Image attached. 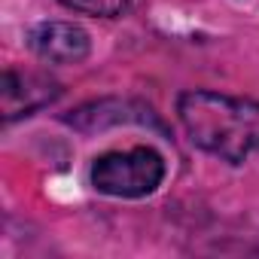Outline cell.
Returning <instances> with one entry per match:
<instances>
[{"label": "cell", "mask_w": 259, "mask_h": 259, "mask_svg": "<svg viewBox=\"0 0 259 259\" xmlns=\"http://www.w3.org/2000/svg\"><path fill=\"white\" fill-rule=\"evenodd\" d=\"M180 122L195 147L241 165L259 156V104L217 92H186Z\"/></svg>", "instance_id": "6da1fadb"}, {"label": "cell", "mask_w": 259, "mask_h": 259, "mask_svg": "<svg viewBox=\"0 0 259 259\" xmlns=\"http://www.w3.org/2000/svg\"><path fill=\"white\" fill-rule=\"evenodd\" d=\"M165 177V162L150 147H135L125 153H104L92 168V183L104 195L141 198L150 195Z\"/></svg>", "instance_id": "7a4b0ae2"}, {"label": "cell", "mask_w": 259, "mask_h": 259, "mask_svg": "<svg viewBox=\"0 0 259 259\" xmlns=\"http://www.w3.org/2000/svg\"><path fill=\"white\" fill-rule=\"evenodd\" d=\"M31 49L52 64H76L89 55V34L70 22H43L31 31Z\"/></svg>", "instance_id": "3957f363"}, {"label": "cell", "mask_w": 259, "mask_h": 259, "mask_svg": "<svg viewBox=\"0 0 259 259\" xmlns=\"http://www.w3.org/2000/svg\"><path fill=\"white\" fill-rule=\"evenodd\" d=\"M0 95H4V116L10 122L16 116H28L34 107L52 101L55 98V85L46 82V79H37V76H22L16 70H7Z\"/></svg>", "instance_id": "277c9868"}, {"label": "cell", "mask_w": 259, "mask_h": 259, "mask_svg": "<svg viewBox=\"0 0 259 259\" xmlns=\"http://www.w3.org/2000/svg\"><path fill=\"white\" fill-rule=\"evenodd\" d=\"M64 7L76 10V13H89V16H122L128 7H132V0H61Z\"/></svg>", "instance_id": "5b68a950"}]
</instances>
